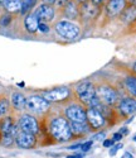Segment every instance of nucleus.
<instances>
[{
  "label": "nucleus",
  "mask_w": 136,
  "mask_h": 158,
  "mask_svg": "<svg viewBox=\"0 0 136 158\" xmlns=\"http://www.w3.org/2000/svg\"><path fill=\"white\" fill-rule=\"evenodd\" d=\"M50 133L57 140H61V142L70 140L72 137V130H71L70 123L64 118H56L50 123Z\"/></svg>",
  "instance_id": "nucleus-1"
},
{
  "label": "nucleus",
  "mask_w": 136,
  "mask_h": 158,
  "mask_svg": "<svg viewBox=\"0 0 136 158\" xmlns=\"http://www.w3.org/2000/svg\"><path fill=\"white\" fill-rule=\"evenodd\" d=\"M56 32L64 39H68V41H73L79 35V28L78 25L67 22V20H62L59 23L56 24Z\"/></svg>",
  "instance_id": "nucleus-2"
},
{
  "label": "nucleus",
  "mask_w": 136,
  "mask_h": 158,
  "mask_svg": "<svg viewBox=\"0 0 136 158\" xmlns=\"http://www.w3.org/2000/svg\"><path fill=\"white\" fill-rule=\"evenodd\" d=\"M96 96L105 105H115L117 101V93L110 86H100L96 90Z\"/></svg>",
  "instance_id": "nucleus-3"
},
{
  "label": "nucleus",
  "mask_w": 136,
  "mask_h": 158,
  "mask_svg": "<svg viewBox=\"0 0 136 158\" xmlns=\"http://www.w3.org/2000/svg\"><path fill=\"white\" fill-rule=\"evenodd\" d=\"M25 106L28 110L34 113H44L49 108V102L43 96H30L26 99Z\"/></svg>",
  "instance_id": "nucleus-4"
},
{
  "label": "nucleus",
  "mask_w": 136,
  "mask_h": 158,
  "mask_svg": "<svg viewBox=\"0 0 136 158\" xmlns=\"http://www.w3.org/2000/svg\"><path fill=\"white\" fill-rule=\"evenodd\" d=\"M70 96V89L67 87H57L53 90H48L46 93H43V98L48 102H57L62 101Z\"/></svg>",
  "instance_id": "nucleus-5"
},
{
  "label": "nucleus",
  "mask_w": 136,
  "mask_h": 158,
  "mask_svg": "<svg viewBox=\"0 0 136 158\" xmlns=\"http://www.w3.org/2000/svg\"><path fill=\"white\" fill-rule=\"evenodd\" d=\"M98 4L93 3L92 0L90 2V0H86L85 3H82V6L79 8V13L81 15H82V18L86 20H90V19H94L97 15H98Z\"/></svg>",
  "instance_id": "nucleus-6"
},
{
  "label": "nucleus",
  "mask_w": 136,
  "mask_h": 158,
  "mask_svg": "<svg viewBox=\"0 0 136 158\" xmlns=\"http://www.w3.org/2000/svg\"><path fill=\"white\" fill-rule=\"evenodd\" d=\"M19 128L23 131H26V133H30V134H35L39 130L37 119L33 116H30V115H23L19 119Z\"/></svg>",
  "instance_id": "nucleus-7"
},
{
  "label": "nucleus",
  "mask_w": 136,
  "mask_h": 158,
  "mask_svg": "<svg viewBox=\"0 0 136 158\" xmlns=\"http://www.w3.org/2000/svg\"><path fill=\"white\" fill-rule=\"evenodd\" d=\"M66 115L70 120L73 122H86L87 120V115L86 110L79 106V105H71L66 109Z\"/></svg>",
  "instance_id": "nucleus-8"
},
{
  "label": "nucleus",
  "mask_w": 136,
  "mask_h": 158,
  "mask_svg": "<svg viewBox=\"0 0 136 158\" xmlns=\"http://www.w3.org/2000/svg\"><path fill=\"white\" fill-rule=\"evenodd\" d=\"M86 115H87L88 124H90L92 128L98 129V128H101V127L105 125V118H103V115L101 114V111L90 108V109L87 110Z\"/></svg>",
  "instance_id": "nucleus-9"
},
{
  "label": "nucleus",
  "mask_w": 136,
  "mask_h": 158,
  "mask_svg": "<svg viewBox=\"0 0 136 158\" xmlns=\"http://www.w3.org/2000/svg\"><path fill=\"white\" fill-rule=\"evenodd\" d=\"M126 6V2L125 0H108V3L106 5V13L108 17H117L118 14H121L124 11Z\"/></svg>",
  "instance_id": "nucleus-10"
},
{
  "label": "nucleus",
  "mask_w": 136,
  "mask_h": 158,
  "mask_svg": "<svg viewBox=\"0 0 136 158\" xmlns=\"http://www.w3.org/2000/svg\"><path fill=\"white\" fill-rule=\"evenodd\" d=\"M15 142L20 148H32L35 144V137L34 134L26 133V131H19L15 137Z\"/></svg>",
  "instance_id": "nucleus-11"
},
{
  "label": "nucleus",
  "mask_w": 136,
  "mask_h": 158,
  "mask_svg": "<svg viewBox=\"0 0 136 158\" xmlns=\"http://www.w3.org/2000/svg\"><path fill=\"white\" fill-rule=\"evenodd\" d=\"M35 15L38 17L39 20H42V22H50L53 20L54 18V9L52 5H47V4H42L40 6H38L35 9Z\"/></svg>",
  "instance_id": "nucleus-12"
},
{
  "label": "nucleus",
  "mask_w": 136,
  "mask_h": 158,
  "mask_svg": "<svg viewBox=\"0 0 136 158\" xmlns=\"http://www.w3.org/2000/svg\"><path fill=\"white\" fill-rule=\"evenodd\" d=\"M120 111L121 114L124 115H131L136 111V100L135 99H131V98H127V99H124L121 102H120Z\"/></svg>",
  "instance_id": "nucleus-13"
},
{
  "label": "nucleus",
  "mask_w": 136,
  "mask_h": 158,
  "mask_svg": "<svg viewBox=\"0 0 136 158\" xmlns=\"http://www.w3.org/2000/svg\"><path fill=\"white\" fill-rule=\"evenodd\" d=\"M38 24H39V19L35 15V13H29V14L25 17L24 25L29 33H35L38 31Z\"/></svg>",
  "instance_id": "nucleus-14"
},
{
  "label": "nucleus",
  "mask_w": 136,
  "mask_h": 158,
  "mask_svg": "<svg viewBox=\"0 0 136 158\" xmlns=\"http://www.w3.org/2000/svg\"><path fill=\"white\" fill-rule=\"evenodd\" d=\"M64 14L67 18L70 19H76L79 14V8L77 5V2L76 0H70V2L66 3V6H64Z\"/></svg>",
  "instance_id": "nucleus-15"
},
{
  "label": "nucleus",
  "mask_w": 136,
  "mask_h": 158,
  "mask_svg": "<svg viewBox=\"0 0 136 158\" xmlns=\"http://www.w3.org/2000/svg\"><path fill=\"white\" fill-rule=\"evenodd\" d=\"M70 127H71V130H72V134L83 135V134L88 133V125H87L86 122H73V120H71Z\"/></svg>",
  "instance_id": "nucleus-16"
},
{
  "label": "nucleus",
  "mask_w": 136,
  "mask_h": 158,
  "mask_svg": "<svg viewBox=\"0 0 136 158\" xmlns=\"http://www.w3.org/2000/svg\"><path fill=\"white\" fill-rule=\"evenodd\" d=\"M0 5L10 13H17L22 9V0H0Z\"/></svg>",
  "instance_id": "nucleus-17"
},
{
  "label": "nucleus",
  "mask_w": 136,
  "mask_h": 158,
  "mask_svg": "<svg viewBox=\"0 0 136 158\" xmlns=\"http://www.w3.org/2000/svg\"><path fill=\"white\" fill-rule=\"evenodd\" d=\"M78 96H79L81 101L88 105V102H90L94 96H96V89H94V86L91 84V85L87 87V90H86V91H83L82 94H79Z\"/></svg>",
  "instance_id": "nucleus-18"
},
{
  "label": "nucleus",
  "mask_w": 136,
  "mask_h": 158,
  "mask_svg": "<svg viewBox=\"0 0 136 158\" xmlns=\"http://www.w3.org/2000/svg\"><path fill=\"white\" fill-rule=\"evenodd\" d=\"M25 101L26 99L20 94V93H14L11 96V104H13V106H14L15 109H23L25 108Z\"/></svg>",
  "instance_id": "nucleus-19"
},
{
  "label": "nucleus",
  "mask_w": 136,
  "mask_h": 158,
  "mask_svg": "<svg viewBox=\"0 0 136 158\" xmlns=\"http://www.w3.org/2000/svg\"><path fill=\"white\" fill-rule=\"evenodd\" d=\"M121 19L124 22H132L136 19V6H130L127 9H124L121 13Z\"/></svg>",
  "instance_id": "nucleus-20"
},
{
  "label": "nucleus",
  "mask_w": 136,
  "mask_h": 158,
  "mask_svg": "<svg viewBox=\"0 0 136 158\" xmlns=\"http://www.w3.org/2000/svg\"><path fill=\"white\" fill-rule=\"evenodd\" d=\"M125 85H126L127 90L130 91V94L136 96V77L135 76H129L125 80Z\"/></svg>",
  "instance_id": "nucleus-21"
},
{
  "label": "nucleus",
  "mask_w": 136,
  "mask_h": 158,
  "mask_svg": "<svg viewBox=\"0 0 136 158\" xmlns=\"http://www.w3.org/2000/svg\"><path fill=\"white\" fill-rule=\"evenodd\" d=\"M37 0H22V9H20V13L22 14H26V13H29L33 6L35 5Z\"/></svg>",
  "instance_id": "nucleus-22"
},
{
  "label": "nucleus",
  "mask_w": 136,
  "mask_h": 158,
  "mask_svg": "<svg viewBox=\"0 0 136 158\" xmlns=\"http://www.w3.org/2000/svg\"><path fill=\"white\" fill-rule=\"evenodd\" d=\"M13 125L14 124H13L10 118H6V119L3 120V123H2V133H3V135H10Z\"/></svg>",
  "instance_id": "nucleus-23"
},
{
  "label": "nucleus",
  "mask_w": 136,
  "mask_h": 158,
  "mask_svg": "<svg viewBox=\"0 0 136 158\" xmlns=\"http://www.w3.org/2000/svg\"><path fill=\"white\" fill-rule=\"evenodd\" d=\"M8 108H9V104L5 99H2L0 100V116H3L8 113Z\"/></svg>",
  "instance_id": "nucleus-24"
},
{
  "label": "nucleus",
  "mask_w": 136,
  "mask_h": 158,
  "mask_svg": "<svg viewBox=\"0 0 136 158\" xmlns=\"http://www.w3.org/2000/svg\"><path fill=\"white\" fill-rule=\"evenodd\" d=\"M91 85V82L90 81H83V82H81L78 86H77V94L79 95V94H82L83 91H86L87 90V87Z\"/></svg>",
  "instance_id": "nucleus-25"
},
{
  "label": "nucleus",
  "mask_w": 136,
  "mask_h": 158,
  "mask_svg": "<svg viewBox=\"0 0 136 158\" xmlns=\"http://www.w3.org/2000/svg\"><path fill=\"white\" fill-rule=\"evenodd\" d=\"M38 31L42 32V33H48L49 32V27L44 23V22H39L38 24Z\"/></svg>",
  "instance_id": "nucleus-26"
},
{
  "label": "nucleus",
  "mask_w": 136,
  "mask_h": 158,
  "mask_svg": "<svg viewBox=\"0 0 136 158\" xmlns=\"http://www.w3.org/2000/svg\"><path fill=\"white\" fill-rule=\"evenodd\" d=\"M10 22H11V17L10 15H3L2 18H0V25H3V27L10 24Z\"/></svg>",
  "instance_id": "nucleus-27"
},
{
  "label": "nucleus",
  "mask_w": 136,
  "mask_h": 158,
  "mask_svg": "<svg viewBox=\"0 0 136 158\" xmlns=\"http://www.w3.org/2000/svg\"><path fill=\"white\" fill-rule=\"evenodd\" d=\"M92 140H90V142H87V143H85V144H81V149H82V152H87L90 148H91V146H92Z\"/></svg>",
  "instance_id": "nucleus-28"
},
{
  "label": "nucleus",
  "mask_w": 136,
  "mask_h": 158,
  "mask_svg": "<svg viewBox=\"0 0 136 158\" xmlns=\"http://www.w3.org/2000/svg\"><path fill=\"white\" fill-rule=\"evenodd\" d=\"M120 148H122V144H117V146H115L114 148H111V151H110V156H115L116 152H117Z\"/></svg>",
  "instance_id": "nucleus-29"
},
{
  "label": "nucleus",
  "mask_w": 136,
  "mask_h": 158,
  "mask_svg": "<svg viewBox=\"0 0 136 158\" xmlns=\"http://www.w3.org/2000/svg\"><path fill=\"white\" fill-rule=\"evenodd\" d=\"M105 137H106V134L105 133H100V134H96L93 137V140H105Z\"/></svg>",
  "instance_id": "nucleus-30"
},
{
  "label": "nucleus",
  "mask_w": 136,
  "mask_h": 158,
  "mask_svg": "<svg viewBox=\"0 0 136 158\" xmlns=\"http://www.w3.org/2000/svg\"><path fill=\"white\" fill-rule=\"evenodd\" d=\"M114 139H106V140H103V147H111V146H114Z\"/></svg>",
  "instance_id": "nucleus-31"
},
{
  "label": "nucleus",
  "mask_w": 136,
  "mask_h": 158,
  "mask_svg": "<svg viewBox=\"0 0 136 158\" xmlns=\"http://www.w3.org/2000/svg\"><path fill=\"white\" fill-rule=\"evenodd\" d=\"M126 4H129L130 6H136V0H125Z\"/></svg>",
  "instance_id": "nucleus-32"
},
{
  "label": "nucleus",
  "mask_w": 136,
  "mask_h": 158,
  "mask_svg": "<svg viewBox=\"0 0 136 158\" xmlns=\"http://www.w3.org/2000/svg\"><path fill=\"white\" fill-rule=\"evenodd\" d=\"M56 2H57V0H43V3L47 4V5H53Z\"/></svg>",
  "instance_id": "nucleus-33"
},
{
  "label": "nucleus",
  "mask_w": 136,
  "mask_h": 158,
  "mask_svg": "<svg viewBox=\"0 0 136 158\" xmlns=\"http://www.w3.org/2000/svg\"><path fill=\"white\" fill-rule=\"evenodd\" d=\"M122 138V134L121 133H116V134H114V140L116 142V140H120Z\"/></svg>",
  "instance_id": "nucleus-34"
},
{
  "label": "nucleus",
  "mask_w": 136,
  "mask_h": 158,
  "mask_svg": "<svg viewBox=\"0 0 136 158\" xmlns=\"http://www.w3.org/2000/svg\"><path fill=\"white\" fill-rule=\"evenodd\" d=\"M121 158H134V156H132L131 153H129V152H127V153H125L124 156H122Z\"/></svg>",
  "instance_id": "nucleus-35"
},
{
  "label": "nucleus",
  "mask_w": 136,
  "mask_h": 158,
  "mask_svg": "<svg viewBox=\"0 0 136 158\" xmlns=\"http://www.w3.org/2000/svg\"><path fill=\"white\" fill-rule=\"evenodd\" d=\"M120 133L124 135V134H127V133H129V130H127L126 128H122V129H120Z\"/></svg>",
  "instance_id": "nucleus-36"
},
{
  "label": "nucleus",
  "mask_w": 136,
  "mask_h": 158,
  "mask_svg": "<svg viewBox=\"0 0 136 158\" xmlns=\"http://www.w3.org/2000/svg\"><path fill=\"white\" fill-rule=\"evenodd\" d=\"M83 156L82 154H77V156H68L67 158H82Z\"/></svg>",
  "instance_id": "nucleus-37"
},
{
  "label": "nucleus",
  "mask_w": 136,
  "mask_h": 158,
  "mask_svg": "<svg viewBox=\"0 0 136 158\" xmlns=\"http://www.w3.org/2000/svg\"><path fill=\"white\" fill-rule=\"evenodd\" d=\"M70 148H71V149H77V148H81V144H74V146H71Z\"/></svg>",
  "instance_id": "nucleus-38"
},
{
  "label": "nucleus",
  "mask_w": 136,
  "mask_h": 158,
  "mask_svg": "<svg viewBox=\"0 0 136 158\" xmlns=\"http://www.w3.org/2000/svg\"><path fill=\"white\" fill-rule=\"evenodd\" d=\"M93 3H96V4H100V3H102V0H92Z\"/></svg>",
  "instance_id": "nucleus-39"
},
{
  "label": "nucleus",
  "mask_w": 136,
  "mask_h": 158,
  "mask_svg": "<svg viewBox=\"0 0 136 158\" xmlns=\"http://www.w3.org/2000/svg\"><path fill=\"white\" fill-rule=\"evenodd\" d=\"M76 2H77V3H81V4H82V3H85V2H86V0H76Z\"/></svg>",
  "instance_id": "nucleus-40"
},
{
  "label": "nucleus",
  "mask_w": 136,
  "mask_h": 158,
  "mask_svg": "<svg viewBox=\"0 0 136 158\" xmlns=\"http://www.w3.org/2000/svg\"><path fill=\"white\" fill-rule=\"evenodd\" d=\"M58 2H59V3H67L68 0H58Z\"/></svg>",
  "instance_id": "nucleus-41"
},
{
  "label": "nucleus",
  "mask_w": 136,
  "mask_h": 158,
  "mask_svg": "<svg viewBox=\"0 0 136 158\" xmlns=\"http://www.w3.org/2000/svg\"><path fill=\"white\" fill-rule=\"evenodd\" d=\"M134 71H135V72H136V63H135V64H134Z\"/></svg>",
  "instance_id": "nucleus-42"
},
{
  "label": "nucleus",
  "mask_w": 136,
  "mask_h": 158,
  "mask_svg": "<svg viewBox=\"0 0 136 158\" xmlns=\"http://www.w3.org/2000/svg\"><path fill=\"white\" fill-rule=\"evenodd\" d=\"M134 140H135V142H136V135H135V137H134Z\"/></svg>",
  "instance_id": "nucleus-43"
}]
</instances>
